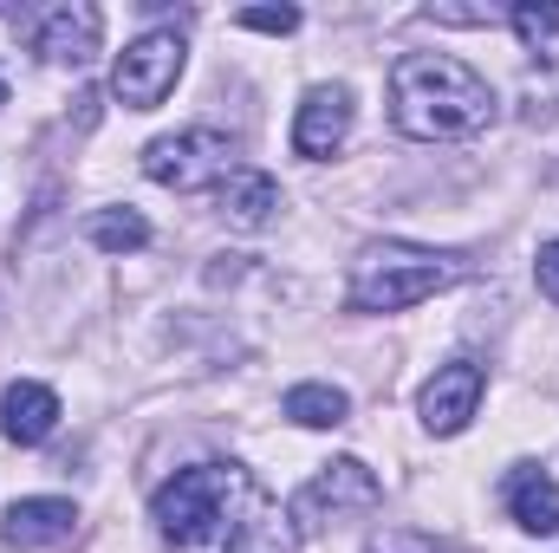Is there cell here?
Instances as JSON below:
<instances>
[{
    "mask_svg": "<svg viewBox=\"0 0 559 553\" xmlns=\"http://www.w3.org/2000/svg\"><path fill=\"white\" fill-rule=\"evenodd\" d=\"M150 521L176 553H293V528L280 521V502L241 462L176 469L150 495Z\"/></svg>",
    "mask_w": 559,
    "mask_h": 553,
    "instance_id": "1",
    "label": "cell"
},
{
    "mask_svg": "<svg viewBox=\"0 0 559 553\" xmlns=\"http://www.w3.org/2000/svg\"><path fill=\"white\" fill-rule=\"evenodd\" d=\"M391 125L417 143H462L495 125V85L449 52H404L391 66Z\"/></svg>",
    "mask_w": 559,
    "mask_h": 553,
    "instance_id": "2",
    "label": "cell"
},
{
    "mask_svg": "<svg viewBox=\"0 0 559 553\" xmlns=\"http://www.w3.org/2000/svg\"><path fill=\"white\" fill-rule=\"evenodd\" d=\"M462 274L449 255H429V248H411V242H371L352 268V313H404L429 293H442L449 280Z\"/></svg>",
    "mask_w": 559,
    "mask_h": 553,
    "instance_id": "3",
    "label": "cell"
},
{
    "mask_svg": "<svg viewBox=\"0 0 559 553\" xmlns=\"http://www.w3.org/2000/svg\"><path fill=\"white\" fill-rule=\"evenodd\" d=\"M384 502V489H378V475L358 462V456H338V462H325L293 502H286V521L299 528V534H325V528H345V521H365L371 508Z\"/></svg>",
    "mask_w": 559,
    "mask_h": 553,
    "instance_id": "4",
    "label": "cell"
},
{
    "mask_svg": "<svg viewBox=\"0 0 559 553\" xmlns=\"http://www.w3.org/2000/svg\"><path fill=\"white\" fill-rule=\"evenodd\" d=\"M143 176L176 189V196H195V189H222L235 176V138L195 125V131H176V138H156L143 150Z\"/></svg>",
    "mask_w": 559,
    "mask_h": 553,
    "instance_id": "5",
    "label": "cell"
},
{
    "mask_svg": "<svg viewBox=\"0 0 559 553\" xmlns=\"http://www.w3.org/2000/svg\"><path fill=\"white\" fill-rule=\"evenodd\" d=\"M176 79H182V33H176V26H156V33L131 39V46L118 52V66H111V92H118V105H131V111H156Z\"/></svg>",
    "mask_w": 559,
    "mask_h": 553,
    "instance_id": "6",
    "label": "cell"
},
{
    "mask_svg": "<svg viewBox=\"0 0 559 553\" xmlns=\"http://www.w3.org/2000/svg\"><path fill=\"white\" fill-rule=\"evenodd\" d=\"M481 365L475 358H455V365H442L429 385H423V423L436 430V436H455V430H468V416L481 404Z\"/></svg>",
    "mask_w": 559,
    "mask_h": 553,
    "instance_id": "7",
    "label": "cell"
},
{
    "mask_svg": "<svg viewBox=\"0 0 559 553\" xmlns=\"http://www.w3.org/2000/svg\"><path fill=\"white\" fill-rule=\"evenodd\" d=\"M98 33H105L98 7L72 0V7H52V13H39V26H33V46H39L52 66H85V59L98 52Z\"/></svg>",
    "mask_w": 559,
    "mask_h": 553,
    "instance_id": "8",
    "label": "cell"
},
{
    "mask_svg": "<svg viewBox=\"0 0 559 553\" xmlns=\"http://www.w3.org/2000/svg\"><path fill=\"white\" fill-rule=\"evenodd\" d=\"M345 138H352V92H345V85L306 92V105H299V118H293V150H299V156H332Z\"/></svg>",
    "mask_w": 559,
    "mask_h": 553,
    "instance_id": "9",
    "label": "cell"
},
{
    "mask_svg": "<svg viewBox=\"0 0 559 553\" xmlns=\"http://www.w3.org/2000/svg\"><path fill=\"white\" fill-rule=\"evenodd\" d=\"M72 528H79V508H72V502H59V495H33V502H13V508H7L0 541L20 548V553H39V548L72 541Z\"/></svg>",
    "mask_w": 559,
    "mask_h": 553,
    "instance_id": "10",
    "label": "cell"
},
{
    "mask_svg": "<svg viewBox=\"0 0 559 553\" xmlns=\"http://www.w3.org/2000/svg\"><path fill=\"white\" fill-rule=\"evenodd\" d=\"M59 430V398L46 391V385H33V378H20V385H7V398H0V436L7 443H46Z\"/></svg>",
    "mask_w": 559,
    "mask_h": 553,
    "instance_id": "11",
    "label": "cell"
},
{
    "mask_svg": "<svg viewBox=\"0 0 559 553\" xmlns=\"http://www.w3.org/2000/svg\"><path fill=\"white\" fill-rule=\"evenodd\" d=\"M501 502L527 534H559V482L547 469H508Z\"/></svg>",
    "mask_w": 559,
    "mask_h": 553,
    "instance_id": "12",
    "label": "cell"
},
{
    "mask_svg": "<svg viewBox=\"0 0 559 553\" xmlns=\"http://www.w3.org/2000/svg\"><path fill=\"white\" fill-rule=\"evenodd\" d=\"M280 209V183L267 169H235L228 183H222V215L235 222V228H267Z\"/></svg>",
    "mask_w": 559,
    "mask_h": 553,
    "instance_id": "13",
    "label": "cell"
},
{
    "mask_svg": "<svg viewBox=\"0 0 559 553\" xmlns=\"http://www.w3.org/2000/svg\"><path fill=\"white\" fill-rule=\"evenodd\" d=\"M286 416L306 423V430H338V423L352 416V398H345L338 385H293V391H286Z\"/></svg>",
    "mask_w": 559,
    "mask_h": 553,
    "instance_id": "14",
    "label": "cell"
},
{
    "mask_svg": "<svg viewBox=\"0 0 559 553\" xmlns=\"http://www.w3.org/2000/svg\"><path fill=\"white\" fill-rule=\"evenodd\" d=\"M508 26L521 33V46L534 52V59H559V0H521V7H508Z\"/></svg>",
    "mask_w": 559,
    "mask_h": 553,
    "instance_id": "15",
    "label": "cell"
},
{
    "mask_svg": "<svg viewBox=\"0 0 559 553\" xmlns=\"http://www.w3.org/2000/svg\"><path fill=\"white\" fill-rule=\"evenodd\" d=\"M85 235H92V248H105V255H138L143 242H150V222H143L138 209H98V215L85 222Z\"/></svg>",
    "mask_w": 559,
    "mask_h": 553,
    "instance_id": "16",
    "label": "cell"
},
{
    "mask_svg": "<svg viewBox=\"0 0 559 553\" xmlns=\"http://www.w3.org/2000/svg\"><path fill=\"white\" fill-rule=\"evenodd\" d=\"M235 20H241L248 33H293V26H299V7H241Z\"/></svg>",
    "mask_w": 559,
    "mask_h": 553,
    "instance_id": "17",
    "label": "cell"
},
{
    "mask_svg": "<svg viewBox=\"0 0 559 553\" xmlns=\"http://www.w3.org/2000/svg\"><path fill=\"white\" fill-rule=\"evenodd\" d=\"M371 553H455V548H442V541H429V534H384Z\"/></svg>",
    "mask_w": 559,
    "mask_h": 553,
    "instance_id": "18",
    "label": "cell"
},
{
    "mask_svg": "<svg viewBox=\"0 0 559 553\" xmlns=\"http://www.w3.org/2000/svg\"><path fill=\"white\" fill-rule=\"evenodd\" d=\"M534 268H540V286L559 299V242H547V248H540V261H534Z\"/></svg>",
    "mask_w": 559,
    "mask_h": 553,
    "instance_id": "19",
    "label": "cell"
},
{
    "mask_svg": "<svg viewBox=\"0 0 559 553\" xmlns=\"http://www.w3.org/2000/svg\"><path fill=\"white\" fill-rule=\"evenodd\" d=\"M0 105H7V79H0Z\"/></svg>",
    "mask_w": 559,
    "mask_h": 553,
    "instance_id": "20",
    "label": "cell"
}]
</instances>
